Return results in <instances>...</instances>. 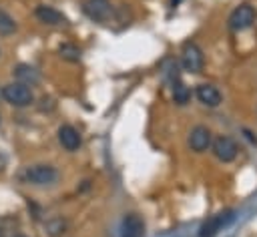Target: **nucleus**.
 Returning <instances> with one entry per match:
<instances>
[{
  "mask_svg": "<svg viewBox=\"0 0 257 237\" xmlns=\"http://www.w3.org/2000/svg\"><path fill=\"white\" fill-rule=\"evenodd\" d=\"M66 231V221L62 217H54L50 221H46V233L50 237H60Z\"/></svg>",
  "mask_w": 257,
  "mask_h": 237,
  "instance_id": "nucleus-15",
  "label": "nucleus"
},
{
  "mask_svg": "<svg viewBox=\"0 0 257 237\" xmlns=\"http://www.w3.org/2000/svg\"><path fill=\"white\" fill-rule=\"evenodd\" d=\"M14 76L18 78V82H22L26 86H32V84H36L40 80L38 70L34 66H30V64H24V62H20V64L14 66Z\"/></svg>",
  "mask_w": 257,
  "mask_h": 237,
  "instance_id": "nucleus-13",
  "label": "nucleus"
},
{
  "mask_svg": "<svg viewBox=\"0 0 257 237\" xmlns=\"http://www.w3.org/2000/svg\"><path fill=\"white\" fill-rule=\"evenodd\" d=\"M211 139H213L211 131L207 127H203V125H197L189 135V147L195 153H203V151H207L211 147Z\"/></svg>",
  "mask_w": 257,
  "mask_h": 237,
  "instance_id": "nucleus-9",
  "label": "nucleus"
},
{
  "mask_svg": "<svg viewBox=\"0 0 257 237\" xmlns=\"http://www.w3.org/2000/svg\"><path fill=\"white\" fill-rule=\"evenodd\" d=\"M197 98H199V102H203V104L209 106V108L219 106L221 100H223L219 88L213 86V84H199V86H197Z\"/></svg>",
  "mask_w": 257,
  "mask_h": 237,
  "instance_id": "nucleus-11",
  "label": "nucleus"
},
{
  "mask_svg": "<svg viewBox=\"0 0 257 237\" xmlns=\"http://www.w3.org/2000/svg\"><path fill=\"white\" fill-rule=\"evenodd\" d=\"M22 181L36 185V187L54 185L58 181V171L52 165H32L22 173Z\"/></svg>",
  "mask_w": 257,
  "mask_h": 237,
  "instance_id": "nucleus-2",
  "label": "nucleus"
},
{
  "mask_svg": "<svg viewBox=\"0 0 257 237\" xmlns=\"http://www.w3.org/2000/svg\"><path fill=\"white\" fill-rule=\"evenodd\" d=\"M255 18H257L255 8H253L251 4H241V6H237V8L231 12V16H229V28L235 30V32L247 30L249 26H253Z\"/></svg>",
  "mask_w": 257,
  "mask_h": 237,
  "instance_id": "nucleus-3",
  "label": "nucleus"
},
{
  "mask_svg": "<svg viewBox=\"0 0 257 237\" xmlns=\"http://www.w3.org/2000/svg\"><path fill=\"white\" fill-rule=\"evenodd\" d=\"M0 237H4V229H0Z\"/></svg>",
  "mask_w": 257,
  "mask_h": 237,
  "instance_id": "nucleus-19",
  "label": "nucleus"
},
{
  "mask_svg": "<svg viewBox=\"0 0 257 237\" xmlns=\"http://www.w3.org/2000/svg\"><path fill=\"white\" fill-rule=\"evenodd\" d=\"M0 96H2V88H0Z\"/></svg>",
  "mask_w": 257,
  "mask_h": 237,
  "instance_id": "nucleus-21",
  "label": "nucleus"
},
{
  "mask_svg": "<svg viewBox=\"0 0 257 237\" xmlns=\"http://www.w3.org/2000/svg\"><path fill=\"white\" fill-rule=\"evenodd\" d=\"M82 10L94 22H106L112 16V4H110V0H84Z\"/></svg>",
  "mask_w": 257,
  "mask_h": 237,
  "instance_id": "nucleus-5",
  "label": "nucleus"
},
{
  "mask_svg": "<svg viewBox=\"0 0 257 237\" xmlns=\"http://www.w3.org/2000/svg\"><path fill=\"white\" fill-rule=\"evenodd\" d=\"M173 98H175L177 104H187L189 98H191V90H189L185 84L177 82V84L173 86Z\"/></svg>",
  "mask_w": 257,
  "mask_h": 237,
  "instance_id": "nucleus-17",
  "label": "nucleus"
},
{
  "mask_svg": "<svg viewBox=\"0 0 257 237\" xmlns=\"http://www.w3.org/2000/svg\"><path fill=\"white\" fill-rule=\"evenodd\" d=\"M2 98L12 104V106H18V108H24L28 104L34 102V94L30 90V86L22 84V82H10L6 86H2Z\"/></svg>",
  "mask_w": 257,
  "mask_h": 237,
  "instance_id": "nucleus-1",
  "label": "nucleus"
},
{
  "mask_svg": "<svg viewBox=\"0 0 257 237\" xmlns=\"http://www.w3.org/2000/svg\"><path fill=\"white\" fill-rule=\"evenodd\" d=\"M118 237H145V221L137 213H128L122 217Z\"/></svg>",
  "mask_w": 257,
  "mask_h": 237,
  "instance_id": "nucleus-8",
  "label": "nucleus"
},
{
  "mask_svg": "<svg viewBox=\"0 0 257 237\" xmlns=\"http://www.w3.org/2000/svg\"><path fill=\"white\" fill-rule=\"evenodd\" d=\"M58 54H60V58H64L68 62H78L80 60V48L76 44H72V42L60 44L58 46Z\"/></svg>",
  "mask_w": 257,
  "mask_h": 237,
  "instance_id": "nucleus-14",
  "label": "nucleus"
},
{
  "mask_svg": "<svg viewBox=\"0 0 257 237\" xmlns=\"http://www.w3.org/2000/svg\"><path fill=\"white\" fill-rule=\"evenodd\" d=\"M14 30H16V20L8 12L0 10V36H10Z\"/></svg>",
  "mask_w": 257,
  "mask_h": 237,
  "instance_id": "nucleus-16",
  "label": "nucleus"
},
{
  "mask_svg": "<svg viewBox=\"0 0 257 237\" xmlns=\"http://www.w3.org/2000/svg\"><path fill=\"white\" fill-rule=\"evenodd\" d=\"M58 143L62 145V149H66V151H76L78 147H80V135H78V131L74 129V127H70V125H62L60 129H58Z\"/></svg>",
  "mask_w": 257,
  "mask_h": 237,
  "instance_id": "nucleus-12",
  "label": "nucleus"
},
{
  "mask_svg": "<svg viewBox=\"0 0 257 237\" xmlns=\"http://www.w3.org/2000/svg\"><path fill=\"white\" fill-rule=\"evenodd\" d=\"M213 153H215V157L219 159V161H223V163H231L235 157H237V153H239V149H237V143L231 139V137H217L215 139V143H213Z\"/></svg>",
  "mask_w": 257,
  "mask_h": 237,
  "instance_id": "nucleus-6",
  "label": "nucleus"
},
{
  "mask_svg": "<svg viewBox=\"0 0 257 237\" xmlns=\"http://www.w3.org/2000/svg\"><path fill=\"white\" fill-rule=\"evenodd\" d=\"M14 237H26V235H14Z\"/></svg>",
  "mask_w": 257,
  "mask_h": 237,
  "instance_id": "nucleus-20",
  "label": "nucleus"
},
{
  "mask_svg": "<svg viewBox=\"0 0 257 237\" xmlns=\"http://www.w3.org/2000/svg\"><path fill=\"white\" fill-rule=\"evenodd\" d=\"M34 16H36L42 24H48V26H64V24H66V16H64L62 12H58L56 8L46 6V4L36 6Z\"/></svg>",
  "mask_w": 257,
  "mask_h": 237,
  "instance_id": "nucleus-10",
  "label": "nucleus"
},
{
  "mask_svg": "<svg viewBox=\"0 0 257 237\" xmlns=\"http://www.w3.org/2000/svg\"><path fill=\"white\" fill-rule=\"evenodd\" d=\"M181 64L189 72H201L203 70V64H205L203 50L195 42H187L183 46V52H181Z\"/></svg>",
  "mask_w": 257,
  "mask_h": 237,
  "instance_id": "nucleus-4",
  "label": "nucleus"
},
{
  "mask_svg": "<svg viewBox=\"0 0 257 237\" xmlns=\"http://www.w3.org/2000/svg\"><path fill=\"white\" fill-rule=\"evenodd\" d=\"M179 2H181V0H171V6H173V8H175V6H177V4H179Z\"/></svg>",
  "mask_w": 257,
  "mask_h": 237,
  "instance_id": "nucleus-18",
  "label": "nucleus"
},
{
  "mask_svg": "<svg viewBox=\"0 0 257 237\" xmlns=\"http://www.w3.org/2000/svg\"><path fill=\"white\" fill-rule=\"evenodd\" d=\"M233 219V211H227V213H219V215H213L211 219H207L201 229H199V237H213L217 235L223 227H227Z\"/></svg>",
  "mask_w": 257,
  "mask_h": 237,
  "instance_id": "nucleus-7",
  "label": "nucleus"
}]
</instances>
